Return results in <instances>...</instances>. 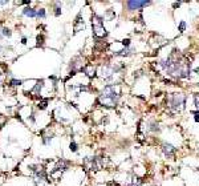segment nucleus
<instances>
[{
  "instance_id": "obj_13",
  "label": "nucleus",
  "mask_w": 199,
  "mask_h": 186,
  "mask_svg": "<svg viewBox=\"0 0 199 186\" xmlns=\"http://www.w3.org/2000/svg\"><path fill=\"white\" fill-rule=\"evenodd\" d=\"M185 27H186V24H185V23H182V24H181V27H179V29H181V32H183Z\"/></svg>"
},
{
  "instance_id": "obj_3",
  "label": "nucleus",
  "mask_w": 199,
  "mask_h": 186,
  "mask_svg": "<svg viewBox=\"0 0 199 186\" xmlns=\"http://www.w3.org/2000/svg\"><path fill=\"white\" fill-rule=\"evenodd\" d=\"M170 104H171L173 109L179 110L185 105V96L183 95H173L170 97Z\"/></svg>"
},
{
  "instance_id": "obj_8",
  "label": "nucleus",
  "mask_w": 199,
  "mask_h": 186,
  "mask_svg": "<svg viewBox=\"0 0 199 186\" xmlns=\"http://www.w3.org/2000/svg\"><path fill=\"white\" fill-rule=\"evenodd\" d=\"M194 102H195V105H197V108H199V95L194 96Z\"/></svg>"
},
{
  "instance_id": "obj_10",
  "label": "nucleus",
  "mask_w": 199,
  "mask_h": 186,
  "mask_svg": "<svg viewBox=\"0 0 199 186\" xmlns=\"http://www.w3.org/2000/svg\"><path fill=\"white\" fill-rule=\"evenodd\" d=\"M3 35H4V36H11V31L7 29V28H4V29H3Z\"/></svg>"
},
{
  "instance_id": "obj_5",
  "label": "nucleus",
  "mask_w": 199,
  "mask_h": 186,
  "mask_svg": "<svg viewBox=\"0 0 199 186\" xmlns=\"http://www.w3.org/2000/svg\"><path fill=\"white\" fill-rule=\"evenodd\" d=\"M163 152H165V154L167 157H173L175 153V147L173 145H170V144H165L163 145Z\"/></svg>"
},
{
  "instance_id": "obj_9",
  "label": "nucleus",
  "mask_w": 199,
  "mask_h": 186,
  "mask_svg": "<svg viewBox=\"0 0 199 186\" xmlns=\"http://www.w3.org/2000/svg\"><path fill=\"white\" fill-rule=\"evenodd\" d=\"M47 104H48V101H47V100H44V101L41 102L40 105H38V108H40V109H44V108H47Z\"/></svg>"
},
{
  "instance_id": "obj_6",
  "label": "nucleus",
  "mask_w": 199,
  "mask_h": 186,
  "mask_svg": "<svg viewBox=\"0 0 199 186\" xmlns=\"http://www.w3.org/2000/svg\"><path fill=\"white\" fill-rule=\"evenodd\" d=\"M23 12H24V15L31 16V17H35V16H37V12L35 11V9H32V8H25Z\"/></svg>"
},
{
  "instance_id": "obj_2",
  "label": "nucleus",
  "mask_w": 199,
  "mask_h": 186,
  "mask_svg": "<svg viewBox=\"0 0 199 186\" xmlns=\"http://www.w3.org/2000/svg\"><path fill=\"white\" fill-rule=\"evenodd\" d=\"M96 20H93V31H94V35L97 37H104L106 35V31L104 28V24H102V20L97 16H94Z\"/></svg>"
},
{
  "instance_id": "obj_4",
  "label": "nucleus",
  "mask_w": 199,
  "mask_h": 186,
  "mask_svg": "<svg viewBox=\"0 0 199 186\" xmlns=\"http://www.w3.org/2000/svg\"><path fill=\"white\" fill-rule=\"evenodd\" d=\"M149 4V2H127V8L129 9H138L141 7H145Z\"/></svg>"
},
{
  "instance_id": "obj_11",
  "label": "nucleus",
  "mask_w": 199,
  "mask_h": 186,
  "mask_svg": "<svg viewBox=\"0 0 199 186\" xmlns=\"http://www.w3.org/2000/svg\"><path fill=\"white\" fill-rule=\"evenodd\" d=\"M70 150H72V152H76V150H77V145H76L75 142L70 144Z\"/></svg>"
},
{
  "instance_id": "obj_12",
  "label": "nucleus",
  "mask_w": 199,
  "mask_h": 186,
  "mask_svg": "<svg viewBox=\"0 0 199 186\" xmlns=\"http://www.w3.org/2000/svg\"><path fill=\"white\" fill-rule=\"evenodd\" d=\"M11 84H12V85H20V84H21V81H20V80H19V81H17V80H12Z\"/></svg>"
},
{
  "instance_id": "obj_1",
  "label": "nucleus",
  "mask_w": 199,
  "mask_h": 186,
  "mask_svg": "<svg viewBox=\"0 0 199 186\" xmlns=\"http://www.w3.org/2000/svg\"><path fill=\"white\" fill-rule=\"evenodd\" d=\"M118 97H120V95L115 92V89L113 86L108 85L100 95V102L105 107H114L118 101Z\"/></svg>"
},
{
  "instance_id": "obj_7",
  "label": "nucleus",
  "mask_w": 199,
  "mask_h": 186,
  "mask_svg": "<svg viewBox=\"0 0 199 186\" xmlns=\"http://www.w3.org/2000/svg\"><path fill=\"white\" fill-rule=\"evenodd\" d=\"M37 16H38V17H45V11H44V9L37 11Z\"/></svg>"
}]
</instances>
